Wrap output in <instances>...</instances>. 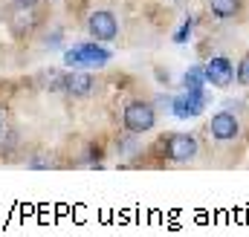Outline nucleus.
Listing matches in <instances>:
<instances>
[{
    "label": "nucleus",
    "mask_w": 249,
    "mask_h": 237,
    "mask_svg": "<svg viewBox=\"0 0 249 237\" xmlns=\"http://www.w3.org/2000/svg\"><path fill=\"white\" fill-rule=\"evenodd\" d=\"M194 17H186L183 23H180V29L174 32V44H188V38H191V32H194Z\"/></svg>",
    "instance_id": "obj_11"
},
{
    "label": "nucleus",
    "mask_w": 249,
    "mask_h": 237,
    "mask_svg": "<svg viewBox=\"0 0 249 237\" xmlns=\"http://www.w3.org/2000/svg\"><path fill=\"white\" fill-rule=\"evenodd\" d=\"M183 87H186L188 93L206 90V72H203V64H194V67H188L186 75H183Z\"/></svg>",
    "instance_id": "obj_10"
},
{
    "label": "nucleus",
    "mask_w": 249,
    "mask_h": 237,
    "mask_svg": "<svg viewBox=\"0 0 249 237\" xmlns=\"http://www.w3.org/2000/svg\"><path fill=\"white\" fill-rule=\"evenodd\" d=\"M47 47H61V35H58V32H55V35H53V38H47Z\"/></svg>",
    "instance_id": "obj_13"
},
{
    "label": "nucleus",
    "mask_w": 249,
    "mask_h": 237,
    "mask_svg": "<svg viewBox=\"0 0 249 237\" xmlns=\"http://www.w3.org/2000/svg\"><path fill=\"white\" fill-rule=\"evenodd\" d=\"M87 29H90V35H93L96 41H113V38L119 35V20H116L113 12L99 9V12H93V15L87 17Z\"/></svg>",
    "instance_id": "obj_7"
},
{
    "label": "nucleus",
    "mask_w": 249,
    "mask_h": 237,
    "mask_svg": "<svg viewBox=\"0 0 249 237\" xmlns=\"http://www.w3.org/2000/svg\"><path fill=\"white\" fill-rule=\"evenodd\" d=\"M244 9V0H209V12L220 20H229V17H238Z\"/></svg>",
    "instance_id": "obj_8"
},
{
    "label": "nucleus",
    "mask_w": 249,
    "mask_h": 237,
    "mask_svg": "<svg viewBox=\"0 0 249 237\" xmlns=\"http://www.w3.org/2000/svg\"><path fill=\"white\" fill-rule=\"evenodd\" d=\"M0 127H3V110H0Z\"/></svg>",
    "instance_id": "obj_15"
},
{
    "label": "nucleus",
    "mask_w": 249,
    "mask_h": 237,
    "mask_svg": "<svg viewBox=\"0 0 249 237\" xmlns=\"http://www.w3.org/2000/svg\"><path fill=\"white\" fill-rule=\"evenodd\" d=\"M235 81H238L241 87H249V52L238 61V67H235Z\"/></svg>",
    "instance_id": "obj_12"
},
{
    "label": "nucleus",
    "mask_w": 249,
    "mask_h": 237,
    "mask_svg": "<svg viewBox=\"0 0 249 237\" xmlns=\"http://www.w3.org/2000/svg\"><path fill=\"white\" fill-rule=\"evenodd\" d=\"M203 72H206V84H212V87L226 90L235 84V64L226 55H212L203 64Z\"/></svg>",
    "instance_id": "obj_3"
},
{
    "label": "nucleus",
    "mask_w": 249,
    "mask_h": 237,
    "mask_svg": "<svg viewBox=\"0 0 249 237\" xmlns=\"http://www.w3.org/2000/svg\"><path fill=\"white\" fill-rule=\"evenodd\" d=\"M122 124L130 133H148L157 124V110L151 102H130L122 110Z\"/></svg>",
    "instance_id": "obj_2"
},
{
    "label": "nucleus",
    "mask_w": 249,
    "mask_h": 237,
    "mask_svg": "<svg viewBox=\"0 0 249 237\" xmlns=\"http://www.w3.org/2000/svg\"><path fill=\"white\" fill-rule=\"evenodd\" d=\"M209 136L214 142H232V139H238L241 136V121H238V116L229 113V110L214 113L212 121H209Z\"/></svg>",
    "instance_id": "obj_6"
},
{
    "label": "nucleus",
    "mask_w": 249,
    "mask_h": 237,
    "mask_svg": "<svg viewBox=\"0 0 249 237\" xmlns=\"http://www.w3.org/2000/svg\"><path fill=\"white\" fill-rule=\"evenodd\" d=\"M96 87V81L87 75V72H72V75H67V93H72V96H87L90 90Z\"/></svg>",
    "instance_id": "obj_9"
},
{
    "label": "nucleus",
    "mask_w": 249,
    "mask_h": 237,
    "mask_svg": "<svg viewBox=\"0 0 249 237\" xmlns=\"http://www.w3.org/2000/svg\"><path fill=\"white\" fill-rule=\"evenodd\" d=\"M35 3H38V0H18L20 9H29V6H35Z\"/></svg>",
    "instance_id": "obj_14"
},
{
    "label": "nucleus",
    "mask_w": 249,
    "mask_h": 237,
    "mask_svg": "<svg viewBox=\"0 0 249 237\" xmlns=\"http://www.w3.org/2000/svg\"><path fill=\"white\" fill-rule=\"evenodd\" d=\"M162 148L171 162H191L200 151V145L191 133H171L168 139H162Z\"/></svg>",
    "instance_id": "obj_4"
},
{
    "label": "nucleus",
    "mask_w": 249,
    "mask_h": 237,
    "mask_svg": "<svg viewBox=\"0 0 249 237\" xmlns=\"http://www.w3.org/2000/svg\"><path fill=\"white\" fill-rule=\"evenodd\" d=\"M209 107V93L206 90H197V93H180L171 99V113L177 118H197L203 110Z\"/></svg>",
    "instance_id": "obj_5"
},
{
    "label": "nucleus",
    "mask_w": 249,
    "mask_h": 237,
    "mask_svg": "<svg viewBox=\"0 0 249 237\" xmlns=\"http://www.w3.org/2000/svg\"><path fill=\"white\" fill-rule=\"evenodd\" d=\"M110 58H113V55H110V50H105V47H99V44H93V41L78 44V47H72V50H67V52H64V64H67V67H72V69L105 67Z\"/></svg>",
    "instance_id": "obj_1"
},
{
    "label": "nucleus",
    "mask_w": 249,
    "mask_h": 237,
    "mask_svg": "<svg viewBox=\"0 0 249 237\" xmlns=\"http://www.w3.org/2000/svg\"><path fill=\"white\" fill-rule=\"evenodd\" d=\"M174 3H180V0H174Z\"/></svg>",
    "instance_id": "obj_16"
}]
</instances>
